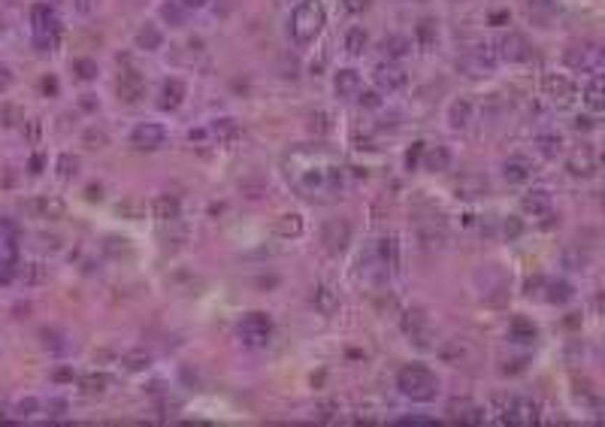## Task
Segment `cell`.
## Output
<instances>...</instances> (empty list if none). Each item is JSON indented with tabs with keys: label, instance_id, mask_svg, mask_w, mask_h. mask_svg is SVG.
I'll use <instances>...</instances> for the list:
<instances>
[{
	"label": "cell",
	"instance_id": "44",
	"mask_svg": "<svg viewBox=\"0 0 605 427\" xmlns=\"http://www.w3.org/2000/svg\"><path fill=\"white\" fill-rule=\"evenodd\" d=\"M91 6H94V0H76V9H79V13H91Z\"/></svg>",
	"mask_w": 605,
	"mask_h": 427
},
{
	"label": "cell",
	"instance_id": "3",
	"mask_svg": "<svg viewBox=\"0 0 605 427\" xmlns=\"http://www.w3.org/2000/svg\"><path fill=\"white\" fill-rule=\"evenodd\" d=\"M236 340H240L245 349H263L272 340V318L267 312H249L240 318L236 324Z\"/></svg>",
	"mask_w": 605,
	"mask_h": 427
},
{
	"label": "cell",
	"instance_id": "10",
	"mask_svg": "<svg viewBox=\"0 0 605 427\" xmlns=\"http://www.w3.org/2000/svg\"><path fill=\"white\" fill-rule=\"evenodd\" d=\"M372 82L379 91H397V88L406 85V70L397 67L393 61H388V64L381 61V64H375V70H372Z\"/></svg>",
	"mask_w": 605,
	"mask_h": 427
},
{
	"label": "cell",
	"instance_id": "31",
	"mask_svg": "<svg viewBox=\"0 0 605 427\" xmlns=\"http://www.w3.org/2000/svg\"><path fill=\"white\" fill-rule=\"evenodd\" d=\"M572 297H575V288L569 282H551V285H548V300H551V303H569Z\"/></svg>",
	"mask_w": 605,
	"mask_h": 427
},
{
	"label": "cell",
	"instance_id": "36",
	"mask_svg": "<svg viewBox=\"0 0 605 427\" xmlns=\"http://www.w3.org/2000/svg\"><path fill=\"white\" fill-rule=\"evenodd\" d=\"M76 70L82 73V79H94L97 76V67L91 61H76Z\"/></svg>",
	"mask_w": 605,
	"mask_h": 427
},
{
	"label": "cell",
	"instance_id": "13",
	"mask_svg": "<svg viewBox=\"0 0 605 427\" xmlns=\"http://www.w3.org/2000/svg\"><path fill=\"white\" fill-rule=\"evenodd\" d=\"M520 209H524L527 215H533V218H539V215H548L554 209V200H551V191H545V188H533V191H527L524 194V200H520Z\"/></svg>",
	"mask_w": 605,
	"mask_h": 427
},
{
	"label": "cell",
	"instance_id": "2",
	"mask_svg": "<svg viewBox=\"0 0 605 427\" xmlns=\"http://www.w3.org/2000/svg\"><path fill=\"white\" fill-rule=\"evenodd\" d=\"M324 22H327L324 3L321 0H302L294 13H291V36L300 45H306L324 31Z\"/></svg>",
	"mask_w": 605,
	"mask_h": 427
},
{
	"label": "cell",
	"instance_id": "35",
	"mask_svg": "<svg viewBox=\"0 0 605 427\" xmlns=\"http://www.w3.org/2000/svg\"><path fill=\"white\" fill-rule=\"evenodd\" d=\"M357 103L366 106V109H379V106H381V97H379V91H363V88H360V94H357Z\"/></svg>",
	"mask_w": 605,
	"mask_h": 427
},
{
	"label": "cell",
	"instance_id": "16",
	"mask_svg": "<svg viewBox=\"0 0 605 427\" xmlns=\"http://www.w3.org/2000/svg\"><path fill=\"white\" fill-rule=\"evenodd\" d=\"M530 173H533V164H530L524 154H511V158L502 164V176H506V182H511V185H520V182H527Z\"/></svg>",
	"mask_w": 605,
	"mask_h": 427
},
{
	"label": "cell",
	"instance_id": "45",
	"mask_svg": "<svg viewBox=\"0 0 605 427\" xmlns=\"http://www.w3.org/2000/svg\"><path fill=\"white\" fill-rule=\"evenodd\" d=\"M9 82H13V76H9V70H0V91L9 88Z\"/></svg>",
	"mask_w": 605,
	"mask_h": 427
},
{
	"label": "cell",
	"instance_id": "12",
	"mask_svg": "<svg viewBox=\"0 0 605 427\" xmlns=\"http://www.w3.org/2000/svg\"><path fill=\"white\" fill-rule=\"evenodd\" d=\"M360 88H363V79H360V73L351 70V67L339 70L336 76H333V91H336V97H339V100H351V97H357V94H360Z\"/></svg>",
	"mask_w": 605,
	"mask_h": 427
},
{
	"label": "cell",
	"instance_id": "5",
	"mask_svg": "<svg viewBox=\"0 0 605 427\" xmlns=\"http://www.w3.org/2000/svg\"><path fill=\"white\" fill-rule=\"evenodd\" d=\"M321 243L330 254H342L351 243V224L345 218H330V222L321 224Z\"/></svg>",
	"mask_w": 605,
	"mask_h": 427
},
{
	"label": "cell",
	"instance_id": "20",
	"mask_svg": "<svg viewBox=\"0 0 605 427\" xmlns=\"http://www.w3.org/2000/svg\"><path fill=\"white\" fill-rule=\"evenodd\" d=\"M454 154L448 145H433V149H424V167L433 170V173H445L448 167H451Z\"/></svg>",
	"mask_w": 605,
	"mask_h": 427
},
{
	"label": "cell",
	"instance_id": "8",
	"mask_svg": "<svg viewBox=\"0 0 605 427\" xmlns=\"http://www.w3.org/2000/svg\"><path fill=\"white\" fill-rule=\"evenodd\" d=\"M536 418H539V406L527 397H511L502 406V421H509V424H533Z\"/></svg>",
	"mask_w": 605,
	"mask_h": 427
},
{
	"label": "cell",
	"instance_id": "7",
	"mask_svg": "<svg viewBox=\"0 0 605 427\" xmlns=\"http://www.w3.org/2000/svg\"><path fill=\"white\" fill-rule=\"evenodd\" d=\"M566 61H569L572 70L593 73V76H597V73L602 70V52H599V45H593V43L575 45L572 52H566Z\"/></svg>",
	"mask_w": 605,
	"mask_h": 427
},
{
	"label": "cell",
	"instance_id": "29",
	"mask_svg": "<svg viewBox=\"0 0 605 427\" xmlns=\"http://www.w3.org/2000/svg\"><path fill=\"white\" fill-rule=\"evenodd\" d=\"M312 303H315L321 312H333L336 303H339V297H336V291L330 288V285H318V288H315V297H312Z\"/></svg>",
	"mask_w": 605,
	"mask_h": 427
},
{
	"label": "cell",
	"instance_id": "24",
	"mask_svg": "<svg viewBox=\"0 0 605 427\" xmlns=\"http://www.w3.org/2000/svg\"><path fill=\"white\" fill-rule=\"evenodd\" d=\"M581 91H584V106H588L590 113H599L602 103H605V94H602V76H599V73H597V76H593Z\"/></svg>",
	"mask_w": 605,
	"mask_h": 427
},
{
	"label": "cell",
	"instance_id": "26",
	"mask_svg": "<svg viewBox=\"0 0 605 427\" xmlns=\"http://www.w3.org/2000/svg\"><path fill=\"white\" fill-rule=\"evenodd\" d=\"M122 367L127 372H143V370L152 367V354L145 352V349H133V352H127L124 358H122Z\"/></svg>",
	"mask_w": 605,
	"mask_h": 427
},
{
	"label": "cell",
	"instance_id": "37",
	"mask_svg": "<svg viewBox=\"0 0 605 427\" xmlns=\"http://www.w3.org/2000/svg\"><path fill=\"white\" fill-rule=\"evenodd\" d=\"M342 3H345L348 13H363V9L370 6V0H342Z\"/></svg>",
	"mask_w": 605,
	"mask_h": 427
},
{
	"label": "cell",
	"instance_id": "6",
	"mask_svg": "<svg viewBox=\"0 0 605 427\" xmlns=\"http://www.w3.org/2000/svg\"><path fill=\"white\" fill-rule=\"evenodd\" d=\"M167 143V127L161 122H140L133 124L131 131V145L133 149H143V152H154Z\"/></svg>",
	"mask_w": 605,
	"mask_h": 427
},
{
	"label": "cell",
	"instance_id": "38",
	"mask_svg": "<svg viewBox=\"0 0 605 427\" xmlns=\"http://www.w3.org/2000/svg\"><path fill=\"white\" fill-rule=\"evenodd\" d=\"M312 122H318V131H321V133H327V131H330V115H327V113L312 115Z\"/></svg>",
	"mask_w": 605,
	"mask_h": 427
},
{
	"label": "cell",
	"instance_id": "47",
	"mask_svg": "<svg viewBox=\"0 0 605 427\" xmlns=\"http://www.w3.org/2000/svg\"><path fill=\"white\" fill-rule=\"evenodd\" d=\"M530 3H533V6H539V9H548V6L554 3V0H530Z\"/></svg>",
	"mask_w": 605,
	"mask_h": 427
},
{
	"label": "cell",
	"instance_id": "28",
	"mask_svg": "<svg viewBox=\"0 0 605 427\" xmlns=\"http://www.w3.org/2000/svg\"><path fill=\"white\" fill-rule=\"evenodd\" d=\"M276 233H279V236H285V240H297V236L302 233V218H300L297 212L282 215L279 222H276Z\"/></svg>",
	"mask_w": 605,
	"mask_h": 427
},
{
	"label": "cell",
	"instance_id": "30",
	"mask_svg": "<svg viewBox=\"0 0 605 427\" xmlns=\"http://www.w3.org/2000/svg\"><path fill=\"white\" fill-rule=\"evenodd\" d=\"M161 18H163V22H167L170 27H179V24H185L188 13H185V6H182L179 0H173V3H163V6H161Z\"/></svg>",
	"mask_w": 605,
	"mask_h": 427
},
{
	"label": "cell",
	"instance_id": "19",
	"mask_svg": "<svg viewBox=\"0 0 605 427\" xmlns=\"http://www.w3.org/2000/svg\"><path fill=\"white\" fill-rule=\"evenodd\" d=\"M536 336H539V331H536V324H533V321H527L524 315L511 318V324H509V340H511V342H518V345H530V342H536Z\"/></svg>",
	"mask_w": 605,
	"mask_h": 427
},
{
	"label": "cell",
	"instance_id": "43",
	"mask_svg": "<svg viewBox=\"0 0 605 427\" xmlns=\"http://www.w3.org/2000/svg\"><path fill=\"white\" fill-rule=\"evenodd\" d=\"M34 409H36V400H22V403H18V412H22V415L24 412H34Z\"/></svg>",
	"mask_w": 605,
	"mask_h": 427
},
{
	"label": "cell",
	"instance_id": "23",
	"mask_svg": "<svg viewBox=\"0 0 605 427\" xmlns=\"http://www.w3.org/2000/svg\"><path fill=\"white\" fill-rule=\"evenodd\" d=\"M381 52L388 55V61L406 58V55L411 52V40H406L402 34H391V36H384V40H381Z\"/></svg>",
	"mask_w": 605,
	"mask_h": 427
},
{
	"label": "cell",
	"instance_id": "39",
	"mask_svg": "<svg viewBox=\"0 0 605 427\" xmlns=\"http://www.w3.org/2000/svg\"><path fill=\"white\" fill-rule=\"evenodd\" d=\"M49 412H54V418H61L64 412H67V403H64V400H52V403H49Z\"/></svg>",
	"mask_w": 605,
	"mask_h": 427
},
{
	"label": "cell",
	"instance_id": "9",
	"mask_svg": "<svg viewBox=\"0 0 605 427\" xmlns=\"http://www.w3.org/2000/svg\"><path fill=\"white\" fill-rule=\"evenodd\" d=\"M542 94L548 100H557V103H566L575 94V82L566 76V73H545L542 76Z\"/></svg>",
	"mask_w": 605,
	"mask_h": 427
},
{
	"label": "cell",
	"instance_id": "32",
	"mask_svg": "<svg viewBox=\"0 0 605 427\" xmlns=\"http://www.w3.org/2000/svg\"><path fill=\"white\" fill-rule=\"evenodd\" d=\"M536 145L542 149V154H557V152L563 149V136L554 133V131L551 133H539L536 136Z\"/></svg>",
	"mask_w": 605,
	"mask_h": 427
},
{
	"label": "cell",
	"instance_id": "15",
	"mask_svg": "<svg viewBox=\"0 0 605 427\" xmlns=\"http://www.w3.org/2000/svg\"><path fill=\"white\" fill-rule=\"evenodd\" d=\"M566 170H569L572 176H578V179H588V176L597 173V154H593L590 149L575 152V154H569V161H566Z\"/></svg>",
	"mask_w": 605,
	"mask_h": 427
},
{
	"label": "cell",
	"instance_id": "46",
	"mask_svg": "<svg viewBox=\"0 0 605 427\" xmlns=\"http://www.w3.org/2000/svg\"><path fill=\"white\" fill-rule=\"evenodd\" d=\"M575 127H584V131H590L593 124H590V118H581V115H578V118H575Z\"/></svg>",
	"mask_w": 605,
	"mask_h": 427
},
{
	"label": "cell",
	"instance_id": "25",
	"mask_svg": "<svg viewBox=\"0 0 605 427\" xmlns=\"http://www.w3.org/2000/svg\"><path fill=\"white\" fill-rule=\"evenodd\" d=\"M342 43H345V52H348V55H363L366 43H370V34H366V27L354 24V27H348V31H345Z\"/></svg>",
	"mask_w": 605,
	"mask_h": 427
},
{
	"label": "cell",
	"instance_id": "27",
	"mask_svg": "<svg viewBox=\"0 0 605 427\" xmlns=\"http://www.w3.org/2000/svg\"><path fill=\"white\" fill-rule=\"evenodd\" d=\"M106 388H109V379L103 376V372H88V376L79 379V391H82V394H88V397L103 394Z\"/></svg>",
	"mask_w": 605,
	"mask_h": 427
},
{
	"label": "cell",
	"instance_id": "14",
	"mask_svg": "<svg viewBox=\"0 0 605 427\" xmlns=\"http://www.w3.org/2000/svg\"><path fill=\"white\" fill-rule=\"evenodd\" d=\"M475 122V103L469 97H457L451 106H448V124L454 127V131H466Z\"/></svg>",
	"mask_w": 605,
	"mask_h": 427
},
{
	"label": "cell",
	"instance_id": "18",
	"mask_svg": "<svg viewBox=\"0 0 605 427\" xmlns=\"http://www.w3.org/2000/svg\"><path fill=\"white\" fill-rule=\"evenodd\" d=\"M13 261H15L13 231H9V224H0V279H9V270H13Z\"/></svg>",
	"mask_w": 605,
	"mask_h": 427
},
{
	"label": "cell",
	"instance_id": "22",
	"mask_svg": "<svg viewBox=\"0 0 605 427\" xmlns=\"http://www.w3.org/2000/svg\"><path fill=\"white\" fill-rule=\"evenodd\" d=\"M136 45L145 49V52H158L163 45V31L158 24H143L140 34H136Z\"/></svg>",
	"mask_w": 605,
	"mask_h": 427
},
{
	"label": "cell",
	"instance_id": "21",
	"mask_svg": "<svg viewBox=\"0 0 605 427\" xmlns=\"http://www.w3.org/2000/svg\"><path fill=\"white\" fill-rule=\"evenodd\" d=\"M152 215L158 218L161 224H167V222H173V218H179V200H176V197H170V194L154 197V203H152Z\"/></svg>",
	"mask_w": 605,
	"mask_h": 427
},
{
	"label": "cell",
	"instance_id": "34",
	"mask_svg": "<svg viewBox=\"0 0 605 427\" xmlns=\"http://www.w3.org/2000/svg\"><path fill=\"white\" fill-rule=\"evenodd\" d=\"M40 212L49 215V218H61V215H64V200H58V197H43V200H40Z\"/></svg>",
	"mask_w": 605,
	"mask_h": 427
},
{
	"label": "cell",
	"instance_id": "17",
	"mask_svg": "<svg viewBox=\"0 0 605 427\" xmlns=\"http://www.w3.org/2000/svg\"><path fill=\"white\" fill-rule=\"evenodd\" d=\"M185 97H188L185 82H182V79H170V82H163V88H161L158 106H161V109H179Z\"/></svg>",
	"mask_w": 605,
	"mask_h": 427
},
{
	"label": "cell",
	"instance_id": "42",
	"mask_svg": "<svg viewBox=\"0 0 605 427\" xmlns=\"http://www.w3.org/2000/svg\"><path fill=\"white\" fill-rule=\"evenodd\" d=\"M88 143H97V145H106V133H100V131H88Z\"/></svg>",
	"mask_w": 605,
	"mask_h": 427
},
{
	"label": "cell",
	"instance_id": "40",
	"mask_svg": "<svg viewBox=\"0 0 605 427\" xmlns=\"http://www.w3.org/2000/svg\"><path fill=\"white\" fill-rule=\"evenodd\" d=\"M520 231H524V227L518 224V218H506V233H509V236H518Z\"/></svg>",
	"mask_w": 605,
	"mask_h": 427
},
{
	"label": "cell",
	"instance_id": "41",
	"mask_svg": "<svg viewBox=\"0 0 605 427\" xmlns=\"http://www.w3.org/2000/svg\"><path fill=\"white\" fill-rule=\"evenodd\" d=\"M179 3L185 6V9H203V6L209 3V0H179Z\"/></svg>",
	"mask_w": 605,
	"mask_h": 427
},
{
	"label": "cell",
	"instance_id": "1",
	"mask_svg": "<svg viewBox=\"0 0 605 427\" xmlns=\"http://www.w3.org/2000/svg\"><path fill=\"white\" fill-rule=\"evenodd\" d=\"M397 391L402 397L415 400V403H430L439 394V379L424 363H406L397 372Z\"/></svg>",
	"mask_w": 605,
	"mask_h": 427
},
{
	"label": "cell",
	"instance_id": "11",
	"mask_svg": "<svg viewBox=\"0 0 605 427\" xmlns=\"http://www.w3.org/2000/svg\"><path fill=\"white\" fill-rule=\"evenodd\" d=\"M143 94H145V79L133 67H127L122 73V79H118V97H122L124 103H140Z\"/></svg>",
	"mask_w": 605,
	"mask_h": 427
},
{
	"label": "cell",
	"instance_id": "33",
	"mask_svg": "<svg viewBox=\"0 0 605 427\" xmlns=\"http://www.w3.org/2000/svg\"><path fill=\"white\" fill-rule=\"evenodd\" d=\"M415 36H418V45H421V49H430V45L436 43V24L430 22V18H424V22L415 27Z\"/></svg>",
	"mask_w": 605,
	"mask_h": 427
},
{
	"label": "cell",
	"instance_id": "4",
	"mask_svg": "<svg viewBox=\"0 0 605 427\" xmlns=\"http://www.w3.org/2000/svg\"><path fill=\"white\" fill-rule=\"evenodd\" d=\"M490 45H493V55H497V61L520 64V61H530V58H533L530 40H527L524 34H518V31H506V34H500Z\"/></svg>",
	"mask_w": 605,
	"mask_h": 427
}]
</instances>
